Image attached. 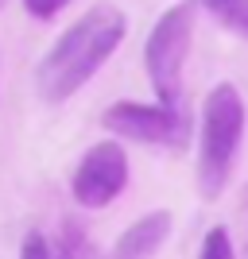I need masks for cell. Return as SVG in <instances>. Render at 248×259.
Returning <instances> with one entry per match:
<instances>
[{"label": "cell", "mask_w": 248, "mask_h": 259, "mask_svg": "<svg viewBox=\"0 0 248 259\" xmlns=\"http://www.w3.org/2000/svg\"><path fill=\"white\" fill-rule=\"evenodd\" d=\"M124 31H128V20L113 4H97L82 20H74L54 39V47L43 54V62L35 70V85H39L43 101L58 105V101L74 97L78 89L105 66L109 54L120 47Z\"/></svg>", "instance_id": "6da1fadb"}, {"label": "cell", "mask_w": 248, "mask_h": 259, "mask_svg": "<svg viewBox=\"0 0 248 259\" xmlns=\"http://www.w3.org/2000/svg\"><path fill=\"white\" fill-rule=\"evenodd\" d=\"M240 136H244V101H240L237 85L221 81L209 89V97L202 105V155H198L202 197H217L225 190Z\"/></svg>", "instance_id": "7a4b0ae2"}, {"label": "cell", "mask_w": 248, "mask_h": 259, "mask_svg": "<svg viewBox=\"0 0 248 259\" xmlns=\"http://www.w3.org/2000/svg\"><path fill=\"white\" fill-rule=\"evenodd\" d=\"M190 27H194V8L174 4L155 20L148 43H144L148 81L155 89L159 105L167 108H183V58L190 51Z\"/></svg>", "instance_id": "3957f363"}, {"label": "cell", "mask_w": 248, "mask_h": 259, "mask_svg": "<svg viewBox=\"0 0 248 259\" xmlns=\"http://www.w3.org/2000/svg\"><path fill=\"white\" fill-rule=\"evenodd\" d=\"M109 132L136 143H155V147H186L190 140V112L167 105H136V101H117L101 116Z\"/></svg>", "instance_id": "277c9868"}, {"label": "cell", "mask_w": 248, "mask_h": 259, "mask_svg": "<svg viewBox=\"0 0 248 259\" xmlns=\"http://www.w3.org/2000/svg\"><path fill=\"white\" fill-rule=\"evenodd\" d=\"M124 182H128V155H124L120 143L105 140V143H93V147L82 155L70 190H74L78 205L105 209L109 201H117V197H120Z\"/></svg>", "instance_id": "5b68a950"}, {"label": "cell", "mask_w": 248, "mask_h": 259, "mask_svg": "<svg viewBox=\"0 0 248 259\" xmlns=\"http://www.w3.org/2000/svg\"><path fill=\"white\" fill-rule=\"evenodd\" d=\"M167 232H171V213H167V209L140 217V221H136L132 228H124V236L117 240L113 259H151L163 248Z\"/></svg>", "instance_id": "8992f818"}, {"label": "cell", "mask_w": 248, "mask_h": 259, "mask_svg": "<svg viewBox=\"0 0 248 259\" xmlns=\"http://www.w3.org/2000/svg\"><path fill=\"white\" fill-rule=\"evenodd\" d=\"M194 4H202V8L209 12L217 23H225L233 35L248 39V0H194Z\"/></svg>", "instance_id": "52a82bcc"}, {"label": "cell", "mask_w": 248, "mask_h": 259, "mask_svg": "<svg viewBox=\"0 0 248 259\" xmlns=\"http://www.w3.org/2000/svg\"><path fill=\"white\" fill-rule=\"evenodd\" d=\"M20 259H70V255H66V248L58 251L43 232H27V236H23V248H20Z\"/></svg>", "instance_id": "ba28073f"}, {"label": "cell", "mask_w": 248, "mask_h": 259, "mask_svg": "<svg viewBox=\"0 0 248 259\" xmlns=\"http://www.w3.org/2000/svg\"><path fill=\"white\" fill-rule=\"evenodd\" d=\"M202 259H233V240H229V232L221 225L209 228L202 240Z\"/></svg>", "instance_id": "9c48e42d"}, {"label": "cell", "mask_w": 248, "mask_h": 259, "mask_svg": "<svg viewBox=\"0 0 248 259\" xmlns=\"http://www.w3.org/2000/svg\"><path fill=\"white\" fill-rule=\"evenodd\" d=\"M66 4H70V0H23L27 16H35V20H54Z\"/></svg>", "instance_id": "30bf717a"}, {"label": "cell", "mask_w": 248, "mask_h": 259, "mask_svg": "<svg viewBox=\"0 0 248 259\" xmlns=\"http://www.w3.org/2000/svg\"><path fill=\"white\" fill-rule=\"evenodd\" d=\"M0 4H4V0H0Z\"/></svg>", "instance_id": "8fae6325"}]
</instances>
